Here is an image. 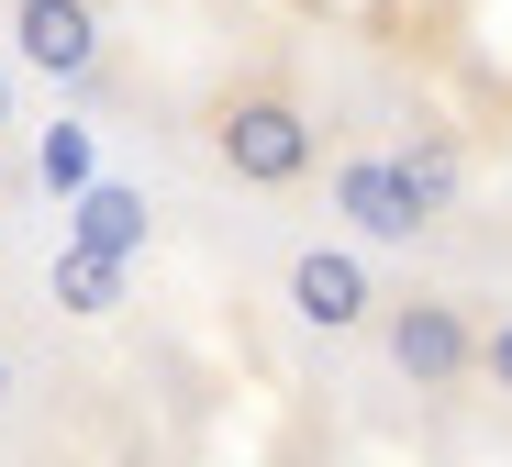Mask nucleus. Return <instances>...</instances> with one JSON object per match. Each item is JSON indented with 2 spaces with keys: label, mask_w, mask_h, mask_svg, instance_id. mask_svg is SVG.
<instances>
[{
  "label": "nucleus",
  "mask_w": 512,
  "mask_h": 467,
  "mask_svg": "<svg viewBox=\"0 0 512 467\" xmlns=\"http://www.w3.org/2000/svg\"><path fill=\"white\" fill-rule=\"evenodd\" d=\"M201 145L234 190H301L312 156H323V123L290 78H223L201 101Z\"/></svg>",
  "instance_id": "f257e3e1"
},
{
  "label": "nucleus",
  "mask_w": 512,
  "mask_h": 467,
  "mask_svg": "<svg viewBox=\"0 0 512 467\" xmlns=\"http://www.w3.org/2000/svg\"><path fill=\"white\" fill-rule=\"evenodd\" d=\"M368 334H379V356H390V379L423 390V401H457V390L479 379V312H468L457 290H390Z\"/></svg>",
  "instance_id": "f03ea898"
},
{
  "label": "nucleus",
  "mask_w": 512,
  "mask_h": 467,
  "mask_svg": "<svg viewBox=\"0 0 512 467\" xmlns=\"http://www.w3.org/2000/svg\"><path fill=\"white\" fill-rule=\"evenodd\" d=\"M279 301H290V323H301V334H368L390 290L368 278V256H357V245H301V256L279 267Z\"/></svg>",
  "instance_id": "7ed1b4c3"
},
{
  "label": "nucleus",
  "mask_w": 512,
  "mask_h": 467,
  "mask_svg": "<svg viewBox=\"0 0 512 467\" xmlns=\"http://www.w3.org/2000/svg\"><path fill=\"white\" fill-rule=\"evenodd\" d=\"M334 223H346L357 245H423L435 234V212L412 201V178H401V156L390 145H357V156H334Z\"/></svg>",
  "instance_id": "20e7f679"
},
{
  "label": "nucleus",
  "mask_w": 512,
  "mask_h": 467,
  "mask_svg": "<svg viewBox=\"0 0 512 467\" xmlns=\"http://www.w3.org/2000/svg\"><path fill=\"white\" fill-rule=\"evenodd\" d=\"M12 56L56 89L101 78V0H12Z\"/></svg>",
  "instance_id": "39448f33"
},
{
  "label": "nucleus",
  "mask_w": 512,
  "mask_h": 467,
  "mask_svg": "<svg viewBox=\"0 0 512 467\" xmlns=\"http://www.w3.org/2000/svg\"><path fill=\"white\" fill-rule=\"evenodd\" d=\"M390 156H401V178H412V201L446 223V212H457V190H468V156H457V134H446V123H412Z\"/></svg>",
  "instance_id": "423d86ee"
},
{
  "label": "nucleus",
  "mask_w": 512,
  "mask_h": 467,
  "mask_svg": "<svg viewBox=\"0 0 512 467\" xmlns=\"http://www.w3.org/2000/svg\"><path fill=\"white\" fill-rule=\"evenodd\" d=\"M56 301H67L78 323H112V312H123V256H112V245H67V256H56Z\"/></svg>",
  "instance_id": "0eeeda50"
},
{
  "label": "nucleus",
  "mask_w": 512,
  "mask_h": 467,
  "mask_svg": "<svg viewBox=\"0 0 512 467\" xmlns=\"http://www.w3.org/2000/svg\"><path fill=\"white\" fill-rule=\"evenodd\" d=\"M78 245H112V256L145 245V201L123 190V178H90V190H78Z\"/></svg>",
  "instance_id": "6e6552de"
},
{
  "label": "nucleus",
  "mask_w": 512,
  "mask_h": 467,
  "mask_svg": "<svg viewBox=\"0 0 512 467\" xmlns=\"http://www.w3.org/2000/svg\"><path fill=\"white\" fill-rule=\"evenodd\" d=\"M479 390H501V401H512V312H501V323H479Z\"/></svg>",
  "instance_id": "1a4fd4ad"
},
{
  "label": "nucleus",
  "mask_w": 512,
  "mask_h": 467,
  "mask_svg": "<svg viewBox=\"0 0 512 467\" xmlns=\"http://www.w3.org/2000/svg\"><path fill=\"white\" fill-rule=\"evenodd\" d=\"M45 178H67V190H90V145H78V123L45 134Z\"/></svg>",
  "instance_id": "9d476101"
},
{
  "label": "nucleus",
  "mask_w": 512,
  "mask_h": 467,
  "mask_svg": "<svg viewBox=\"0 0 512 467\" xmlns=\"http://www.w3.org/2000/svg\"><path fill=\"white\" fill-rule=\"evenodd\" d=\"M12 123H23V112H12V56H0V145H12Z\"/></svg>",
  "instance_id": "9b49d317"
},
{
  "label": "nucleus",
  "mask_w": 512,
  "mask_h": 467,
  "mask_svg": "<svg viewBox=\"0 0 512 467\" xmlns=\"http://www.w3.org/2000/svg\"><path fill=\"white\" fill-rule=\"evenodd\" d=\"M12 390H23V367H12V345H0V412H12Z\"/></svg>",
  "instance_id": "f8f14e48"
},
{
  "label": "nucleus",
  "mask_w": 512,
  "mask_h": 467,
  "mask_svg": "<svg viewBox=\"0 0 512 467\" xmlns=\"http://www.w3.org/2000/svg\"><path fill=\"white\" fill-rule=\"evenodd\" d=\"M45 467H56V456H45Z\"/></svg>",
  "instance_id": "ddd939ff"
}]
</instances>
